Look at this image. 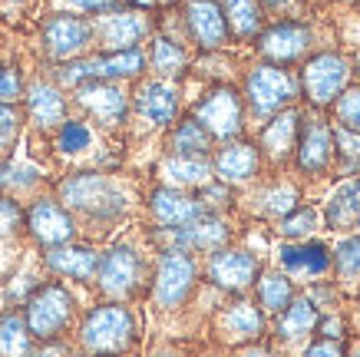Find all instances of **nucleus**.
Masks as SVG:
<instances>
[{
  "label": "nucleus",
  "mask_w": 360,
  "mask_h": 357,
  "mask_svg": "<svg viewBox=\"0 0 360 357\" xmlns=\"http://www.w3.org/2000/svg\"><path fill=\"white\" fill-rule=\"evenodd\" d=\"M139 341V321L122 301H103L83 314L77 344L89 357H122Z\"/></svg>",
  "instance_id": "f257e3e1"
},
{
  "label": "nucleus",
  "mask_w": 360,
  "mask_h": 357,
  "mask_svg": "<svg viewBox=\"0 0 360 357\" xmlns=\"http://www.w3.org/2000/svg\"><path fill=\"white\" fill-rule=\"evenodd\" d=\"M60 206L79 212L86 218H120L126 212V192L122 185L106 173H73L56 185Z\"/></svg>",
  "instance_id": "f03ea898"
},
{
  "label": "nucleus",
  "mask_w": 360,
  "mask_h": 357,
  "mask_svg": "<svg viewBox=\"0 0 360 357\" xmlns=\"http://www.w3.org/2000/svg\"><path fill=\"white\" fill-rule=\"evenodd\" d=\"M23 321L37 344H50L73 327L77 321V298L63 282L37 284L33 294L23 301Z\"/></svg>",
  "instance_id": "7ed1b4c3"
},
{
  "label": "nucleus",
  "mask_w": 360,
  "mask_h": 357,
  "mask_svg": "<svg viewBox=\"0 0 360 357\" xmlns=\"http://www.w3.org/2000/svg\"><path fill=\"white\" fill-rule=\"evenodd\" d=\"M301 96V80H297L288 66L274 63H258L245 73V106L262 119H271L274 113H281L288 106H297Z\"/></svg>",
  "instance_id": "20e7f679"
},
{
  "label": "nucleus",
  "mask_w": 360,
  "mask_h": 357,
  "mask_svg": "<svg viewBox=\"0 0 360 357\" xmlns=\"http://www.w3.org/2000/svg\"><path fill=\"white\" fill-rule=\"evenodd\" d=\"M146 284V261L142 251L129 242H116L99 255L96 268V288L110 301H129L132 294H139V288Z\"/></svg>",
  "instance_id": "39448f33"
},
{
  "label": "nucleus",
  "mask_w": 360,
  "mask_h": 357,
  "mask_svg": "<svg viewBox=\"0 0 360 357\" xmlns=\"http://www.w3.org/2000/svg\"><path fill=\"white\" fill-rule=\"evenodd\" d=\"M198 282V261L182 249H162L153 271V301L162 311H179L186 308Z\"/></svg>",
  "instance_id": "423d86ee"
},
{
  "label": "nucleus",
  "mask_w": 360,
  "mask_h": 357,
  "mask_svg": "<svg viewBox=\"0 0 360 357\" xmlns=\"http://www.w3.org/2000/svg\"><path fill=\"white\" fill-rule=\"evenodd\" d=\"M350 76H354V63H350L344 54H334V50H324V54H314L304 60V70H301V93L307 96V103L317 109H328L338 103V96L350 87Z\"/></svg>",
  "instance_id": "0eeeda50"
},
{
  "label": "nucleus",
  "mask_w": 360,
  "mask_h": 357,
  "mask_svg": "<svg viewBox=\"0 0 360 357\" xmlns=\"http://www.w3.org/2000/svg\"><path fill=\"white\" fill-rule=\"evenodd\" d=\"M192 119L202 123V130L219 142H231L245 132V99L235 87H212L205 96L192 106Z\"/></svg>",
  "instance_id": "6e6552de"
},
{
  "label": "nucleus",
  "mask_w": 360,
  "mask_h": 357,
  "mask_svg": "<svg viewBox=\"0 0 360 357\" xmlns=\"http://www.w3.org/2000/svg\"><path fill=\"white\" fill-rule=\"evenodd\" d=\"M93 44L103 46V54L116 50H136L153 33V20L139 7H112V11L93 17Z\"/></svg>",
  "instance_id": "1a4fd4ad"
},
{
  "label": "nucleus",
  "mask_w": 360,
  "mask_h": 357,
  "mask_svg": "<svg viewBox=\"0 0 360 357\" xmlns=\"http://www.w3.org/2000/svg\"><path fill=\"white\" fill-rule=\"evenodd\" d=\"M40 40L53 63H70L93 46V23L79 13H50L40 27Z\"/></svg>",
  "instance_id": "9d476101"
},
{
  "label": "nucleus",
  "mask_w": 360,
  "mask_h": 357,
  "mask_svg": "<svg viewBox=\"0 0 360 357\" xmlns=\"http://www.w3.org/2000/svg\"><path fill=\"white\" fill-rule=\"evenodd\" d=\"M311 44H314V33L304 20H278L271 27H262L258 33V54L264 56V63L274 66H291L301 63L307 54H311Z\"/></svg>",
  "instance_id": "9b49d317"
},
{
  "label": "nucleus",
  "mask_w": 360,
  "mask_h": 357,
  "mask_svg": "<svg viewBox=\"0 0 360 357\" xmlns=\"http://www.w3.org/2000/svg\"><path fill=\"white\" fill-rule=\"evenodd\" d=\"M73 99H77V106L83 109L93 123L106 126V130H120L132 113L129 93H126L120 83H106V80L79 83V87L73 89Z\"/></svg>",
  "instance_id": "f8f14e48"
},
{
  "label": "nucleus",
  "mask_w": 360,
  "mask_h": 357,
  "mask_svg": "<svg viewBox=\"0 0 360 357\" xmlns=\"http://www.w3.org/2000/svg\"><path fill=\"white\" fill-rule=\"evenodd\" d=\"M295 165L307 179H321L334 165V126L324 116H304L295 142Z\"/></svg>",
  "instance_id": "ddd939ff"
},
{
  "label": "nucleus",
  "mask_w": 360,
  "mask_h": 357,
  "mask_svg": "<svg viewBox=\"0 0 360 357\" xmlns=\"http://www.w3.org/2000/svg\"><path fill=\"white\" fill-rule=\"evenodd\" d=\"M23 225H27L33 242H40L44 249H56V245H66V242L77 238V218H73V212L63 208L60 199H50V195L33 199L30 208L23 212Z\"/></svg>",
  "instance_id": "4468645a"
},
{
  "label": "nucleus",
  "mask_w": 360,
  "mask_h": 357,
  "mask_svg": "<svg viewBox=\"0 0 360 357\" xmlns=\"http://www.w3.org/2000/svg\"><path fill=\"white\" fill-rule=\"evenodd\" d=\"M129 109L149 130H169L179 119L182 96H179V87L172 80H146L129 96Z\"/></svg>",
  "instance_id": "2eb2a0df"
},
{
  "label": "nucleus",
  "mask_w": 360,
  "mask_h": 357,
  "mask_svg": "<svg viewBox=\"0 0 360 357\" xmlns=\"http://www.w3.org/2000/svg\"><path fill=\"white\" fill-rule=\"evenodd\" d=\"M258 275H262V265L245 249H229L225 245V249L212 251L205 261V278L219 292H229V294L248 292L251 284L258 282Z\"/></svg>",
  "instance_id": "dca6fc26"
},
{
  "label": "nucleus",
  "mask_w": 360,
  "mask_h": 357,
  "mask_svg": "<svg viewBox=\"0 0 360 357\" xmlns=\"http://www.w3.org/2000/svg\"><path fill=\"white\" fill-rule=\"evenodd\" d=\"M182 23H186L188 40L198 50H221L229 44V23L215 0H186Z\"/></svg>",
  "instance_id": "f3484780"
},
{
  "label": "nucleus",
  "mask_w": 360,
  "mask_h": 357,
  "mask_svg": "<svg viewBox=\"0 0 360 357\" xmlns=\"http://www.w3.org/2000/svg\"><path fill=\"white\" fill-rule=\"evenodd\" d=\"M162 232H169V249H182L188 255H195V251L212 255V251L225 249L231 238L229 222L221 215H212V212H202L195 222H188L182 228H162Z\"/></svg>",
  "instance_id": "a211bd4d"
},
{
  "label": "nucleus",
  "mask_w": 360,
  "mask_h": 357,
  "mask_svg": "<svg viewBox=\"0 0 360 357\" xmlns=\"http://www.w3.org/2000/svg\"><path fill=\"white\" fill-rule=\"evenodd\" d=\"M258 173H262V152L255 142L231 139L212 156V179L221 185L251 182Z\"/></svg>",
  "instance_id": "6ab92c4d"
},
{
  "label": "nucleus",
  "mask_w": 360,
  "mask_h": 357,
  "mask_svg": "<svg viewBox=\"0 0 360 357\" xmlns=\"http://www.w3.org/2000/svg\"><path fill=\"white\" fill-rule=\"evenodd\" d=\"M215 327H219V334L229 341V344H255V341H262L264 337V311L258 304L251 301V298H235L231 304H225L215 318Z\"/></svg>",
  "instance_id": "aec40b11"
},
{
  "label": "nucleus",
  "mask_w": 360,
  "mask_h": 357,
  "mask_svg": "<svg viewBox=\"0 0 360 357\" xmlns=\"http://www.w3.org/2000/svg\"><path fill=\"white\" fill-rule=\"evenodd\" d=\"M44 265L53 271L56 278L93 284L99 268V251L93 245H83V242H66V245H56V249L44 251Z\"/></svg>",
  "instance_id": "412c9836"
},
{
  "label": "nucleus",
  "mask_w": 360,
  "mask_h": 357,
  "mask_svg": "<svg viewBox=\"0 0 360 357\" xmlns=\"http://www.w3.org/2000/svg\"><path fill=\"white\" fill-rule=\"evenodd\" d=\"M23 113L37 130H60V123L66 119V93L63 87H56L53 80H37L23 89Z\"/></svg>",
  "instance_id": "4be33fe9"
},
{
  "label": "nucleus",
  "mask_w": 360,
  "mask_h": 357,
  "mask_svg": "<svg viewBox=\"0 0 360 357\" xmlns=\"http://www.w3.org/2000/svg\"><path fill=\"white\" fill-rule=\"evenodd\" d=\"M301 123H304V113H301L297 106H288V109H281V113H274V116L262 126V136H258V142H255L258 152H262V159L284 163V159L295 152Z\"/></svg>",
  "instance_id": "5701e85b"
},
{
  "label": "nucleus",
  "mask_w": 360,
  "mask_h": 357,
  "mask_svg": "<svg viewBox=\"0 0 360 357\" xmlns=\"http://www.w3.org/2000/svg\"><path fill=\"white\" fill-rule=\"evenodd\" d=\"M149 212H153L159 228H182V225H188V222H195L205 208H202V202H198L192 192L159 185V189L149 192Z\"/></svg>",
  "instance_id": "b1692460"
},
{
  "label": "nucleus",
  "mask_w": 360,
  "mask_h": 357,
  "mask_svg": "<svg viewBox=\"0 0 360 357\" xmlns=\"http://www.w3.org/2000/svg\"><path fill=\"white\" fill-rule=\"evenodd\" d=\"M278 261L295 278H321L330 271V249L324 242H284L278 245Z\"/></svg>",
  "instance_id": "393cba45"
},
{
  "label": "nucleus",
  "mask_w": 360,
  "mask_h": 357,
  "mask_svg": "<svg viewBox=\"0 0 360 357\" xmlns=\"http://www.w3.org/2000/svg\"><path fill=\"white\" fill-rule=\"evenodd\" d=\"M274 318H278V321H274V337H278L281 344H297V341H307V337L314 334L321 308L304 294V298H295V301L288 304L281 314H274Z\"/></svg>",
  "instance_id": "a878e982"
},
{
  "label": "nucleus",
  "mask_w": 360,
  "mask_h": 357,
  "mask_svg": "<svg viewBox=\"0 0 360 357\" xmlns=\"http://www.w3.org/2000/svg\"><path fill=\"white\" fill-rule=\"evenodd\" d=\"M159 179L169 189H198L212 182V159H192V156H165L159 163Z\"/></svg>",
  "instance_id": "bb28decb"
},
{
  "label": "nucleus",
  "mask_w": 360,
  "mask_h": 357,
  "mask_svg": "<svg viewBox=\"0 0 360 357\" xmlns=\"http://www.w3.org/2000/svg\"><path fill=\"white\" fill-rule=\"evenodd\" d=\"M215 139L202 130V123L192 116L175 119L172 132H169V156H192V159H208Z\"/></svg>",
  "instance_id": "cd10ccee"
},
{
  "label": "nucleus",
  "mask_w": 360,
  "mask_h": 357,
  "mask_svg": "<svg viewBox=\"0 0 360 357\" xmlns=\"http://www.w3.org/2000/svg\"><path fill=\"white\" fill-rule=\"evenodd\" d=\"M225 13V23H229V37H238V40H251L258 37L264 27V11L258 0H215Z\"/></svg>",
  "instance_id": "c85d7f7f"
},
{
  "label": "nucleus",
  "mask_w": 360,
  "mask_h": 357,
  "mask_svg": "<svg viewBox=\"0 0 360 357\" xmlns=\"http://www.w3.org/2000/svg\"><path fill=\"white\" fill-rule=\"evenodd\" d=\"M324 218H328V225L338 228V232H350V228L357 225V218H360V175L340 182L338 189H334V195L328 199Z\"/></svg>",
  "instance_id": "c756f323"
},
{
  "label": "nucleus",
  "mask_w": 360,
  "mask_h": 357,
  "mask_svg": "<svg viewBox=\"0 0 360 357\" xmlns=\"http://www.w3.org/2000/svg\"><path fill=\"white\" fill-rule=\"evenodd\" d=\"M146 66H149L159 80H175V76L186 73L188 54H186V46L169 40V37H153V46H149V54H146Z\"/></svg>",
  "instance_id": "7c9ffc66"
},
{
  "label": "nucleus",
  "mask_w": 360,
  "mask_h": 357,
  "mask_svg": "<svg viewBox=\"0 0 360 357\" xmlns=\"http://www.w3.org/2000/svg\"><path fill=\"white\" fill-rule=\"evenodd\" d=\"M0 357H37V341L20 311H0Z\"/></svg>",
  "instance_id": "2f4dec72"
},
{
  "label": "nucleus",
  "mask_w": 360,
  "mask_h": 357,
  "mask_svg": "<svg viewBox=\"0 0 360 357\" xmlns=\"http://www.w3.org/2000/svg\"><path fill=\"white\" fill-rule=\"evenodd\" d=\"M255 294H258V308L264 314H281L288 304L295 301V284L288 275H278V271H262L258 282H255Z\"/></svg>",
  "instance_id": "473e14b6"
},
{
  "label": "nucleus",
  "mask_w": 360,
  "mask_h": 357,
  "mask_svg": "<svg viewBox=\"0 0 360 357\" xmlns=\"http://www.w3.org/2000/svg\"><path fill=\"white\" fill-rule=\"evenodd\" d=\"M93 126H89L86 119H70L66 116L63 123H60V130H56L53 136V146L60 156H83V152H89V146H93Z\"/></svg>",
  "instance_id": "72a5a7b5"
},
{
  "label": "nucleus",
  "mask_w": 360,
  "mask_h": 357,
  "mask_svg": "<svg viewBox=\"0 0 360 357\" xmlns=\"http://www.w3.org/2000/svg\"><path fill=\"white\" fill-rule=\"evenodd\" d=\"M330 268L338 271V278L344 284L360 282V235L344 238L338 249L330 251Z\"/></svg>",
  "instance_id": "f704fd0d"
},
{
  "label": "nucleus",
  "mask_w": 360,
  "mask_h": 357,
  "mask_svg": "<svg viewBox=\"0 0 360 357\" xmlns=\"http://www.w3.org/2000/svg\"><path fill=\"white\" fill-rule=\"evenodd\" d=\"M317 228H321V212L314 206H297L295 212H288L278 222V232L284 238H291V242H304L307 235H314Z\"/></svg>",
  "instance_id": "c9c22d12"
},
{
  "label": "nucleus",
  "mask_w": 360,
  "mask_h": 357,
  "mask_svg": "<svg viewBox=\"0 0 360 357\" xmlns=\"http://www.w3.org/2000/svg\"><path fill=\"white\" fill-rule=\"evenodd\" d=\"M334 163H340L347 175L360 173V132L334 126Z\"/></svg>",
  "instance_id": "e433bc0d"
},
{
  "label": "nucleus",
  "mask_w": 360,
  "mask_h": 357,
  "mask_svg": "<svg viewBox=\"0 0 360 357\" xmlns=\"http://www.w3.org/2000/svg\"><path fill=\"white\" fill-rule=\"evenodd\" d=\"M297 202H301V195H297L295 185L278 182L262 195V212L264 215H271V218H284L288 212H295Z\"/></svg>",
  "instance_id": "4c0bfd02"
},
{
  "label": "nucleus",
  "mask_w": 360,
  "mask_h": 357,
  "mask_svg": "<svg viewBox=\"0 0 360 357\" xmlns=\"http://www.w3.org/2000/svg\"><path fill=\"white\" fill-rule=\"evenodd\" d=\"M23 130V113L17 103H0V159H7Z\"/></svg>",
  "instance_id": "58836bf2"
},
{
  "label": "nucleus",
  "mask_w": 360,
  "mask_h": 357,
  "mask_svg": "<svg viewBox=\"0 0 360 357\" xmlns=\"http://www.w3.org/2000/svg\"><path fill=\"white\" fill-rule=\"evenodd\" d=\"M334 116H338V126L350 132H360V83L357 87H347L334 103Z\"/></svg>",
  "instance_id": "ea45409f"
},
{
  "label": "nucleus",
  "mask_w": 360,
  "mask_h": 357,
  "mask_svg": "<svg viewBox=\"0 0 360 357\" xmlns=\"http://www.w3.org/2000/svg\"><path fill=\"white\" fill-rule=\"evenodd\" d=\"M195 199L202 202V208L205 212H212V215H219L221 208H229L231 206V192H229V185H221V182H205V185H198V192Z\"/></svg>",
  "instance_id": "a19ab883"
},
{
  "label": "nucleus",
  "mask_w": 360,
  "mask_h": 357,
  "mask_svg": "<svg viewBox=\"0 0 360 357\" xmlns=\"http://www.w3.org/2000/svg\"><path fill=\"white\" fill-rule=\"evenodd\" d=\"M23 76L17 63H0V103H17L23 96Z\"/></svg>",
  "instance_id": "79ce46f5"
},
{
  "label": "nucleus",
  "mask_w": 360,
  "mask_h": 357,
  "mask_svg": "<svg viewBox=\"0 0 360 357\" xmlns=\"http://www.w3.org/2000/svg\"><path fill=\"white\" fill-rule=\"evenodd\" d=\"M23 225V208L17 206V199L11 195H0V238L13 235Z\"/></svg>",
  "instance_id": "37998d69"
},
{
  "label": "nucleus",
  "mask_w": 360,
  "mask_h": 357,
  "mask_svg": "<svg viewBox=\"0 0 360 357\" xmlns=\"http://www.w3.org/2000/svg\"><path fill=\"white\" fill-rule=\"evenodd\" d=\"M301 357H344V347H340V341L317 337L314 344H307L304 351H301Z\"/></svg>",
  "instance_id": "c03bdc74"
},
{
  "label": "nucleus",
  "mask_w": 360,
  "mask_h": 357,
  "mask_svg": "<svg viewBox=\"0 0 360 357\" xmlns=\"http://www.w3.org/2000/svg\"><path fill=\"white\" fill-rule=\"evenodd\" d=\"M73 11L79 13H93V17H99V13L112 11V7H120V0H66Z\"/></svg>",
  "instance_id": "a18cd8bd"
},
{
  "label": "nucleus",
  "mask_w": 360,
  "mask_h": 357,
  "mask_svg": "<svg viewBox=\"0 0 360 357\" xmlns=\"http://www.w3.org/2000/svg\"><path fill=\"white\" fill-rule=\"evenodd\" d=\"M238 357H281V351H274V347L262 344V341H255V344H245V347H241Z\"/></svg>",
  "instance_id": "49530a36"
},
{
  "label": "nucleus",
  "mask_w": 360,
  "mask_h": 357,
  "mask_svg": "<svg viewBox=\"0 0 360 357\" xmlns=\"http://www.w3.org/2000/svg\"><path fill=\"white\" fill-rule=\"evenodd\" d=\"M262 11H278V13H295L301 7V0H258Z\"/></svg>",
  "instance_id": "de8ad7c7"
},
{
  "label": "nucleus",
  "mask_w": 360,
  "mask_h": 357,
  "mask_svg": "<svg viewBox=\"0 0 360 357\" xmlns=\"http://www.w3.org/2000/svg\"><path fill=\"white\" fill-rule=\"evenodd\" d=\"M129 4H132V7H139V11H142V7H153L155 0H129Z\"/></svg>",
  "instance_id": "09e8293b"
},
{
  "label": "nucleus",
  "mask_w": 360,
  "mask_h": 357,
  "mask_svg": "<svg viewBox=\"0 0 360 357\" xmlns=\"http://www.w3.org/2000/svg\"><path fill=\"white\" fill-rule=\"evenodd\" d=\"M344 357H360V341L354 347H350V354H344Z\"/></svg>",
  "instance_id": "8fccbe9b"
},
{
  "label": "nucleus",
  "mask_w": 360,
  "mask_h": 357,
  "mask_svg": "<svg viewBox=\"0 0 360 357\" xmlns=\"http://www.w3.org/2000/svg\"><path fill=\"white\" fill-rule=\"evenodd\" d=\"M155 357H182V354H172V351H159Z\"/></svg>",
  "instance_id": "3c124183"
},
{
  "label": "nucleus",
  "mask_w": 360,
  "mask_h": 357,
  "mask_svg": "<svg viewBox=\"0 0 360 357\" xmlns=\"http://www.w3.org/2000/svg\"><path fill=\"white\" fill-rule=\"evenodd\" d=\"M354 228H357V235H360V218H357V225H354Z\"/></svg>",
  "instance_id": "603ef678"
},
{
  "label": "nucleus",
  "mask_w": 360,
  "mask_h": 357,
  "mask_svg": "<svg viewBox=\"0 0 360 357\" xmlns=\"http://www.w3.org/2000/svg\"><path fill=\"white\" fill-rule=\"evenodd\" d=\"M11 4H23V0H11Z\"/></svg>",
  "instance_id": "864d4df0"
},
{
  "label": "nucleus",
  "mask_w": 360,
  "mask_h": 357,
  "mask_svg": "<svg viewBox=\"0 0 360 357\" xmlns=\"http://www.w3.org/2000/svg\"><path fill=\"white\" fill-rule=\"evenodd\" d=\"M79 357H89V354H79Z\"/></svg>",
  "instance_id": "5fc2aeb1"
}]
</instances>
